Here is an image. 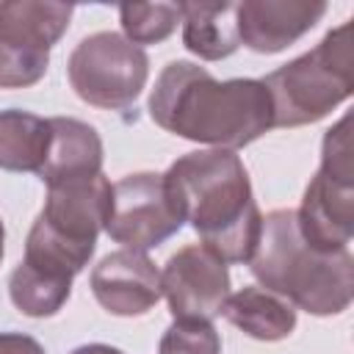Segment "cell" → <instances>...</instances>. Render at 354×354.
<instances>
[{
  "instance_id": "cell-10",
  "label": "cell",
  "mask_w": 354,
  "mask_h": 354,
  "mask_svg": "<svg viewBox=\"0 0 354 354\" xmlns=\"http://www.w3.org/2000/svg\"><path fill=\"white\" fill-rule=\"evenodd\" d=\"M160 296H166L174 318L213 321L230 296V271L202 243H188L171 254L160 271Z\"/></svg>"
},
{
  "instance_id": "cell-15",
  "label": "cell",
  "mask_w": 354,
  "mask_h": 354,
  "mask_svg": "<svg viewBox=\"0 0 354 354\" xmlns=\"http://www.w3.org/2000/svg\"><path fill=\"white\" fill-rule=\"evenodd\" d=\"M221 315L254 340H282L296 326V310L285 299L263 288H241L227 296Z\"/></svg>"
},
{
  "instance_id": "cell-8",
  "label": "cell",
  "mask_w": 354,
  "mask_h": 354,
  "mask_svg": "<svg viewBox=\"0 0 354 354\" xmlns=\"http://www.w3.org/2000/svg\"><path fill=\"white\" fill-rule=\"evenodd\" d=\"M72 11L69 3H0V88H28L44 77L50 50L66 33Z\"/></svg>"
},
{
  "instance_id": "cell-1",
  "label": "cell",
  "mask_w": 354,
  "mask_h": 354,
  "mask_svg": "<svg viewBox=\"0 0 354 354\" xmlns=\"http://www.w3.org/2000/svg\"><path fill=\"white\" fill-rule=\"evenodd\" d=\"M149 116L166 133L232 152L274 127V108L263 80H216L191 61L163 66L149 94Z\"/></svg>"
},
{
  "instance_id": "cell-5",
  "label": "cell",
  "mask_w": 354,
  "mask_h": 354,
  "mask_svg": "<svg viewBox=\"0 0 354 354\" xmlns=\"http://www.w3.org/2000/svg\"><path fill=\"white\" fill-rule=\"evenodd\" d=\"M271 97L274 127H301L332 113L354 91L351 22L329 30L310 53L263 77Z\"/></svg>"
},
{
  "instance_id": "cell-13",
  "label": "cell",
  "mask_w": 354,
  "mask_h": 354,
  "mask_svg": "<svg viewBox=\"0 0 354 354\" xmlns=\"http://www.w3.org/2000/svg\"><path fill=\"white\" fill-rule=\"evenodd\" d=\"M102 171V141L97 130L80 119L53 116L50 119V149L39 177L53 185L88 180Z\"/></svg>"
},
{
  "instance_id": "cell-9",
  "label": "cell",
  "mask_w": 354,
  "mask_h": 354,
  "mask_svg": "<svg viewBox=\"0 0 354 354\" xmlns=\"http://www.w3.org/2000/svg\"><path fill=\"white\" fill-rule=\"evenodd\" d=\"M183 227V213L158 171H136L111 185L105 232L133 252L160 246Z\"/></svg>"
},
{
  "instance_id": "cell-7",
  "label": "cell",
  "mask_w": 354,
  "mask_h": 354,
  "mask_svg": "<svg viewBox=\"0 0 354 354\" xmlns=\"http://www.w3.org/2000/svg\"><path fill=\"white\" fill-rule=\"evenodd\" d=\"M66 75L83 102L105 111H124L147 86L149 58L122 33L100 30L80 39L66 61Z\"/></svg>"
},
{
  "instance_id": "cell-20",
  "label": "cell",
  "mask_w": 354,
  "mask_h": 354,
  "mask_svg": "<svg viewBox=\"0 0 354 354\" xmlns=\"http://www.w3.org/2000/svg\"><path fill=\"white\" fill-rule=\"evenodd\" d=\"M0 354H44L41 343L22 332H0Z\"/></svg>"
},
{
  "instance_id": "cell-2",
  "label": "cell",
  "mask_w": 354,
  "mask_h": 354,
  "mask_svg": "<svg viewBox=\"0 0 354 354\" xmlns=\"http://www.w3.org/2000/svg\"><path fill=\"white\" fill-rule=\"evenodd\" d=\"M163 177L183 221H191L202 246L224 263H249L263 216L243 160L232 149H196L177 158Z\"/></svg>"
},
{
  "instance_id": "cell-14",
  "label": "cell",
  "mask_w": 354,
  "mask_h": 354,
  "mask_svg": "<svg viewBox=\"0 0 354 354\" xmlns=\"http://www.w3.org/2000/svg\"><path fill=\"white\" fill-rule=\"evenodd\" d=\"M235 8L238 3H180L185 50L205 61L232 55L241 47Z\"/></svg>"
},
{
  "instance_id": "cell-16",
  "label": "cell",
  "mask_w": 354,
  "mask_h": 354,
  "mask_svg": "<svg viewBox=\"0 0 354 354\" xmlns=\"http://www.w3.org/2000/svg\"><path fill=\"white\" fill-rule=\"evenodd\" d=\"M50 149V119L8 108L0 111V169L39 174Z\"/></svg>"
},
{
  "instance_id": "cell-22",
  "label": "cell",
  "mask_w": 354,
  "mask_h": 354,
  "mask_svg": "<svg viewBox=\"0 0 354 354\" xmlns=\"http://www.w3.org/2000/svg\"><path fill=\"white\" fill-rule=\"evenodd\" d=\"M3 241H6V230H3V221H0V260H3Z\"/></svg>"
},
{
  "instance_id": "cell-3",
  "label": "cell",
  "mask_w": 354,
  "mask_h": 354,
  "mask_svg": "<svg viewBox=\"0 0 354 354\" xmlns=\"http://www.w3.org/2000/svg\"><path fill=\"white\" fill-rule=\"evenodd\" d=\"M249 268L263 290L307 310L310 315H337L354 299V257L348 249L321 252L310 246L296 221V210H271L263 218L260 241Z\"/></svg>"
},
{
  "instance_id": "cell-6",
  "label": "cell",
  "mask_w": 354,
  "mask_h": 354,
  "mask_svg": "<svg viewBox=\"0 0 354 354\" xmlns=\"http://www.w3.org/2000/svg\"><path fill=\"white\" fill-rule=\"evenodd\" d=\"M301 238L321 249H348L354 232V138L351 113L332 124L324 136L321 166L304 188L301 207L296 210Z\"/></svg>"
},
{
  "instance_id": "cell-21",
  "label": "cell",
  "mask_w": 354,
  "mask_h": 354,
  "mask_svg": "<svg viewBox=\"0 0 354 354\" xmlns=\"http://www.w3.org/2000/svg\"><path fill=\"white\" fill-rule=\"evenodd\" d=\"M69 354H124V351H119L113 346H105V343H88V346H77Z\"/></svg>"
},
{
  "instance_id": "cell-11",
  "label": "cell",
  "mask_w": 354,
  "mask_h": 354,
  "mask_svg": "<svg viewBox=\"0 0 354 354\" xmlns=\"http://www.w3.org/2000/svg\"><path fill=\"white\" fill-rule=\"evenodd\" d=\"M91 293L111 315H144L160 299V271L144 252L119 249L91 271Z\"/></svg>"
},
{
  "instance_id": "cell-4",
  "label": "cell",
  "mask_w": 354,
  "mask_h": 354,
  "mask_svg": "<svg viewBox=\"0 0 354 354\" xmlns=\"http://www.w3.org/2000/svg\"><path fill=\"white\" fill-rule=\"evenodd\" d=\"M108 202L111 180L102 171L47 188V202L28 232L22 263L72 282L94 254L97 235L105 230Z\"/></svg>"
},
{
  "instance_id": "cell-19",
  "label": "cell",
  "mask_w": 354,
  "mask_h": 354,
  "mask_svg": "<svg viewBox=\"0 0 354 354\" xmlns=\"http://www.w3.org/2000/svg\"><path fill=\"white\" fill-rule=\"evenodd\" d=\"M158 354H221V337L210 321L174 318L160 337Z\"/></svg>"
},
{
  "instance_id": "cell-12",
  "label": "cell",
  "mask_w": 354,
  "mask_h": 354,
  "mask_svg": "<svg viewBox=\"0 0 354 354\" xmlns=\"http://www.w3.org/2000/svg\"><path fill=\"white\" fill-rule=\"evenodd\" d=\"M326 14L321 0H243L235 8L238 39L263 55L299 41Z\"/></svg>"
},
{
  "instance_id": "cell-17",
  "label": "cell",
  "mask_w": 354,
  "mask_h": 354,
  "mask_svg": "<svg viewBox=\"0 0 354 354\" xmlns=\"http://www.w3.org/2000/svg\"><path fill=\"white\" fill-rule=\"evenodd\" d=\"M69 293H72L69 279L50 277L39 268H30L28 263H19L8 277V296L14 307L30 318L55 315L66 304Z\"/></svg>"
},
{
  "instance_id": "cell-18",
  "label": "cell",
  "mask_w": 354,
  "mask_h": 354,
  "mask_svg": "<svg viewBox=\"0 0 354 354\" xmlns=\"http://www.w3.org/2000/svg\"><path fill=\"white\" fill-rule=\"evenodd\" d=\"M180 19H183L180 3H124L119 6V22H122L124 39L136 47L158 44L169 39Z\"/></svg>"
}]
</instances>
